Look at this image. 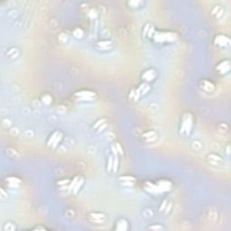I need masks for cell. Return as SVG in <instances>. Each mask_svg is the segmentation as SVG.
Returning <instances> with one entry per match:
<instances>
[{
  "label": "cell",
  "instance_id": "obj_1",
  "mask_svg": "<svg viewBox=\"0 0 231 231\" xmlns=\"http://www.w3.org/2000/svg\"><path fill=\"white\" fill-rule=\"evenodd\" d=\"M89 219L91 220L93 223L100 224V223H105L107 220V215L104 213L100 212H91L89 214Z\"/></svg>",
  "mask_w": 231,
  "mask_h": 231
},
{
  "label": "cell",
  "instance_id": "obj_2",
  "mask_svg": "<svg viewBox=\"0 0 231 231\" xmlns=\"http://www.w3.org/2000/svg\"><path fill=\"white\" fill-rule=\"evenodd\" d=\"M192 125V116L190 114L183 116L182 117V123L181 125L182 127V132H188L191 130Z\"/></svg>",
  "mask_w": 231,
  "mask_h": 231
},
{
  "label": "cell",
  "instance_id": "obj_3",
  "mask_svg": "<svg viewBox=\"0 0 231 231\" xmlns=\"http://www.w3.org/2000/svg\"><path fill=\"white\" fill-rule=\"evenodd\" d=\"M143 77H144V79L145 81H153V80L155 78V72H154L153 70L149 69V70H147V71H145L144 72Z\"/></svg>",
  "mask_w": 231,
  "mask_h": 231
},
{
  "label": "cell",
  "instance_id": "obj_4",
  "mask_svg": "<svg viewBox=\"0 0 231 231\" xmlns=\"http://www.w3.org/2000/svg\"><path fill=\"white\" fill-rule=\"evenodd\" d=\"M158 190L159 191H166V190H169L170 187H171V183L168 182V181H165V180H163L159 182L158 184Z\"/></svg>",
  "mask_w": 231,
  "mask_h": 231
},
{
  "label": "cell",
  "instance_id": "obj_5",
  "mask_svg": "<svg viewBox=\"0 0 231 231\" xmlns=\"http://www.w3.org/2000/svg\"><path fill=\"white\" fill-rule=\"evenodd\" d=\"M209 86H210V87H214V86H213V84H212L210 81H202L201 89H203V90H206V91H210V90H211V89H210V88H209Z\"/></svg>",
  "mask_w": 231,
  "mask_h": 231
},
{
  "label": "cell",
  "instance_id": "obj_6",
  "mask_svg": "<svg viewBox=\"0 0 231 231\" xmlns=\"http://www.w3.org/2000/svg\"><path fill=\"white\" fill-rule=\"evenodd\" d=\"M226 37H225V35H219L218 37H217V44H220V45H226L227 43H225V39Z\"/></svg>",
  "mask_w": 231,
  "mask_h": 231
}]
</instances>
